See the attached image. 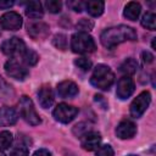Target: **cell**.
Instances as JSON below:
<instances>
[{"instance_id": "obj_1", "label": "cell", "mask_w": 156, "mask_h": 156, "mask_svg": "<svg viewBox=\"0 0 156 156\" xmlns=\"http://www.w3.org/2000/svg\"><path fill=\"white\" fill-rule=\"evenodd\" d=\"M135 39H136V32L134 30V28L124 24L110 27L105 29L100 35L101 44L107 49H113L121 43L128 40H135Z\"/></svg>"}, {"instance_id": "obj_2", "label": "cell", "mask_w": 156, "mask_h": 156, "mask_svg": "<svg viewBox=\"0 0 156 156\" xmlns=\"http://www.w3.org/2000/svg\"><path fill=\"white\" fill-rule=\"evenodd\" d=\"M115 82V74L112 69L106 65H98L90 77V84L100 90H108Z\"/></svg>"}, {"instance_id": "obj_3", "label": "cell", "mask_w": 156, "mask_h": 156, "mask_svg": "<svg viewBox=\"0 0 156 156\" xmlns=\"http://www.w3.org/2000/svg\"><path fill=\"white\" fill-rule=\"evenodd\" d=\"M71 49L76 54H89L95 51L96 44L90 34L77 32L71 38Z\"/></svg>"}, {"instance_id": "obj_4", "label": "cell", "mask_w": 156, "mask_h": 156, "mask_svg": "<svg viewBox=\"0 0 156 156\" xmlns=\"http://www.w3.org/2000/svg\"><path fill=\"white\" fill-rule=\"evenodd\" d=\"M18 106H20V115L21 117L30 126H39L41 123V118L39 117L34 105H33V101L23 95L21 96L20 99V102H18Z\"/></svg>"}, {"instance_id": "obj_5", "label": "cell", "mask_w": 156, "mask_h": 156, "mask_svg": "<svg viewBox=\"0 0 156 156\" xmlns=\"http://www.w3.org/2000/svg\"><path fill=\"white\" fill-rule=\"evenodd\" d=\"M26 49L27 48H26L24 41L17 37L6 39L0 45V50L2 51V54L10 56L11 58H17V56H22Z\"/></svg>"}, {"instance_id": "obj_6", "label": "cell", "mask_w": 156, "mask_h": 156, "mask_svg": "<svg viewBox=\"0 0 156 156\" xmlns=\"http://www.w3.org/2000/svg\"><path fill=\"white\" fill-rule=\"evenodd\" d=\"M4 68H5V72L9 77L17 79V80H24L29 74L27 66L23 63V61H20L18 58L7 60L5 62Z\"/></svg>"}, {"instance_id": "obj_7", "label": "cell", "mask_w": 156, "mask_h": 156, "mask_svg": "<svg viewBox=\"0 0 156 156\" xmlns=\"http://www.w3.org/2000/svg\"><path fill=\"white\" fill-rule=\"evenodd\" d=\"M150 102H151V94L146 90L141 91L130 104V107H129L130 116L134 118L141 117L144 112L146 111V108L149 107Z\"/></svg>"}, {"instance_id": "obj_8", "label": "cell", "mask_w": 156, "mask_h": 156, "mask_svg": "<svg viewBox=\"0 0 156 156\" xmlns=\"http://www.w3.org/2000/svg\"><path fill=\"white\" fill-rule=\"evenodd\" d=\"M78 115V108L72 106V105H68V104H58L54 111H52V116L54 118L60 122V123H63V124H67L69 122H72L76 116Z\"/></svg>"}, {"instance_id": "obj_9", "label": "cell", "mask_w": 156, "mask_h": 156, "mask_svg": "<svg viewBox=\"0 0 156 156\" xmlns=\"http://www.w3.org/2000/svg\"><path fill=\"white\" fill-rule=\"evenodd\" d=\"M23 24L22 17L15 11L6 12L0 18V26L5 30H18Z\"/></svg>"}, {"instance_id": "obj_10", "label": "cell", "mask_w": 156, "mask_h": 156, "mask_svg": "<svg viewBox=\"0 0 156 156\" xmlns=\"http://www.w3.org/2000/svg\"><path fill=\"white\" fill-rule=\"evenodd\" d=\"M134 89H135L134 80H133L130 77H128V76H123V77L119 78L118 82H117L116 95H117L118 99L126 100V99H128V98L134 93Z\"/></svg>"}, {"instance_id": "obj_11", "label": "cell", "mask_w": 156, "mask_h": 156, "mask_svg": "<svg viewBox=\"0 0 156 156\" xmlns=\"http://www.w3.org/2000/svg\"><path fill=\"white\" fill-rule=\"evenodd\" d=\"M27 33L29 34L30 38L39 40V39H45L49 33H50V28L46 23L44 22H30L27 24Z\"/></svg>"}, {"instance_id": "obj_12", "label": "cell", "mask_w": 156, "mask_h": 156, "mask_svg": "<svg viewBox=\"0 0 156 156\" xmlns=\"http://www.w3.org/2000/svg\"><path fill=\"white\" fill-rule=\"evenodd\" d=\"M56 91H57V95L62 99H72L79 93V89H78V85L74 82L62 80L61 83L57 84Z\"/></svg>"}, {"instance_id": "obj_13", "label": "cell", "mask_w": 156, "mask_h": 156, "mask_svg": "<svg viewBox=\"0 0 156 156\" xmlns=\"http://www.w3.org/2000/svg\"><path fill=\"white\" fill-rule=\"evenodd\" d=\"M100 143H101V135L100 133L94 130H90L89 133H87L84 136L80 138V146L87 151L96 150L100 146Z\"/></svg>"}, {"instance_id": "obj_14", "label": "cell", "mask_w": 156, "mask_h": 156, "mask_svg": "<svg viewBox=\"0 0 156 156\" xmlns=\"http://www.w3.org/2000/svg\"><path fill=\"white\" fill-rule=\"evenodd\" d=\"M135 133H136V126L128 119L119 122L116 128V135L119 139H130L135 135Z\"/></svg>"}, {"instance_id": "obj_15", "label": "cell", "mask_w": 156, "mask_h": 156, "mask_svg": "<svg viewBox=\"0 0 156 156\" xmlns=\"http://www.w3.org/2000/svg\"><path fill=\"white\" fill-rule=\"evenodd\" d=\"M18 115L11 106H2L0 108V127H9L17 122Z\"/></svg>"}, {"instance_id": "obj_16", "label": "cell", "mask_w": 156, "mask_h": 156, "mask_svg": "<svg viewBox=\"0 0 156 156\" xmlns=\"http://www.w3.org/2000/svg\"><path fill=\"white\" fill-rule=\"evenodd\" d=\"M54 93L50 85H43L38 91V100L43 108H49L54 104Z\"/></svg>"}, {"instance_id": "obj_17", "label": "cell", "mask_w": 156, "mask_h": 156, "mask_svg": "<svg viewBox=\"0 0 156 156\" xmlns=\"http://www.w3.org/2000/svg\"><path fill=\"white\" fill-rule=\"evenodd\" d=\"M24 13L27 17H29L30 20H39L43 17L44 11H43V6L39 1L34 0V1H28L26 4V9H24Z\"/></svg>"}, {"instance_id": "obj_18", "label": "cell", "mask_w": 156, "mask_h": 156, "mask_svg": "<svg viewBox=\"0 0 156 156\" xmlns=\"http://www.w3.org/2000/svg\"><path fill=\"white\" fill-rule=\"evenodd\" d=\"M141 12V6L139 2H135V1H130L128 2L126 6H124V10H123V16L129 20V21H136L139 15Z\"/></svg>"}, {"instance_id": "obj_19", "label": "cell", "mask_w": 156, "mask_h": 156, "mask_svg": "<svg viewBox=\"0 0 156 156\" xmlns=\"http://www.w3.org/2000/svg\"><path fill=\"white\" fill-rule=\"evenodd\" d=\"M84 7L88 11L89 15L93 17H99L102 15L104 9H105V2L104 1H98V0H89L84 2Z\"/></svg>"}, {"instance_id": "obj_20", "label": "cell", "mask_w": 156, "mask_h": 156, "mask_svg": "<svg viewBox=\"0 0 156 156\" xmlns=\"http://www.w3.org/2000/svg\"><path fill=\"white\" fill-rule=\"evenodd\" d=\"M138 68H139V65H138L136 60L133 58V57L126 58V60L121 63V66H119V71H121L122 73H124L126 76H128V77L132 76V74H135L136 71H138Z\"/></svg>"}, {"instance_id": "obj_21", "label": "cell", "mask_w": 156, "mask_h": 156, "mask_svg": "<svg viewBox=\"0 0 156 156\" xmlns=\"http://www.w3.org/2000/svg\"><path fill=\"white\" fill-rule=\"evenodd\" d=\"M38 60H39L38 54L32 49H26V51L22 55V61L26 66H34L37 65Z\"/></svg>"}, {"instance_id": "obj_22", "label": "cell", "mask_w": 156, "mask_h": 156, "mask_svg": "<svg viewBox=\"0 0 156 156\" xmlns=\"http://www.w3.org/2000/svg\"><path fill=\"white\" fill-rule=\"evenodd\" d=\"M141 26L146 29L155 30L156 29V16L152 12H146L141 18Z\"/></svg>"}, {"instance_id": "obj_23", "label": "cell", "mask_w": 156, "mask_h": 156, "mask_svg": "<svg viewBox=\"0 0 156 156\" xmlns=\"http://www.w3.org/2000/svg\"><path fill=\"white\" fill-rule=\"evenodd\" d=\"M13 141V136H12V133L9 132V130H4L0 133V150H6L11 146Z\"/></svg>"}, {"instance_id": "obj_24", "label": "cell", "mask_w": 156, "mask_h": 156, "mask_svg": "<svg viewBox=\"0 0 156 156\" xmlns=\"http://www.w3.org/2000/svg\"><path fill=\"white\" fill-rule=\"evenodd\" d=\"M13 94L15 93H13L12 87L9 83H6L0 76V99H9L13 96Z\"/></svg>"}, {"instance_id": "obj_25", "label": "cell", "mask_w": 156, "mask_h": 156, "mask_svg": "<svg viewBox=\"0 0 156 156\" xmlns=\"http://www.w3.org/2000/svg\"><path fill=\"white\" fill-rule=\"evenodd\" d=\"M91 129H90V126L88 124V123H84V122H82V123H78V124H76L74 127H73V134L77 136V138H82V136H84L87 133H89Z\"/></svg>"}, {"instance_id": "obj_26", "label": "cell", "mask_w": 156, "mask_h": 156, "mask_svg": "<svg viewBox=\"0 0 156 156\" xmlns=\"http://www.w3.org/2000/svg\"><path fill=\"white\" fill-rule=\"evenodd\" d=\"M76 27H77V29H78L79 32L88 33L89 30L93 29V27H94V22L90 21V20H87V18H82L80 21H78V23H77Z\"/></svg>"}, {"instance_id": "obj_27", "label": "cell", "mask_w": 156, "mask_h": 156, "mask_svg": "<svg viewBox=\"0 0 156 156\" xmlns=\"http://www.w3.org/2000/svg\"><path fill=\"white\" fill-rule=\"evenodd\" d=\"M52 44L57 49H60V50H66L67 49V38H66V35H63V34H56L54 37V39H52Z\"/></svg>"}, {"instance_id": "obj_28", "label": "cell", "mask_w": 156, "mask_h": 156, "mask_svg": "<svg viewBox=\"0 0 156 156\" xmlns=\"http://www.w3.org/2000/svg\"><path fill=\"white\" fill-rule=\"evenodd\" d=\"M74 65H76L79 69H82V71H84V72L89 71V69L91 68V66H93L91 61H90L89 58H87V57H79V58H76V60H74Z\"/></svg>"}, {"instance_id": "obj_29", "label": "cell", "mask_w": 156, "mask_h": 156, "mask_svg": "<svg viewBox=\"0 0 156 156\" xmlns=\"http://www.w3.org/2000/svg\"><path fill=\"white\" fill-rule=\"evenodd\" d=\"M95 156H115V151L111 145L105 144V145H100L96 149Z\"/></svg>"}, {"instance_id": "obj_30", "label": "cell", "mask_w": 156, "mask_h": 156, "mask_svg": "<svg viewBox=\"0 0 156 156\" xmlns=\"http://www.w3.org/2000/svg\"><path fill=\"white\" fill-rule=\"evenodd\" d=\"M45 7H46V10H49V12L57 13L62 9V2L57 1V0H49V1L45 2Z\"/></svg>"}, {"instance_id": "obj_31", "label": "cell", "mask_w": 156, "mask_h": 156, "mask_svg": "<svg viewBox=\"0 0 156 156\" xmlns=\"http://www.w3.org/2000/svg\"><path fill=\"white\" fill-rule=\"evenodd\" d=\"M10 156H29V152H28V149L27 147H24V146H17V147H15L10 152Z\"/></svg>"}, {"instance_id": "obj_32", "label": "cell", "mask_w": 156, "mask_h": 156, "mask_svg": "<svg viewBox=\"0 0 156 156\" xmlns=\"http://www.w3.org/2000/svg\"><path fill=\"white\" fill-rule=\"evenodd\" d=\"M67 6L69 9H72L73 11H76V12H80L83 10L84 2H82V1H68L67 2Z\"/></svg>"}, {"instance_id": "obj_33", "label": "cell", "mask_w": 156, "mask_h": 156, "mask_svg": "<svg viewBox=\"0 0 156 156\" xmlns=\"http://www.w3.org/2000/svg\"><path fill=\"white\" fill-rule=\"evenodd\" d=\"M141 60H143V62L145 65L146 63H151L154 61V55L150 51H143L141 52Z\"/></svg>"}, {"instance_id": "obj_34", "label": "cell", "mask_w": 156, "mask_h": 156, "mask_svg": "<svg viewBox=\"0 0 156 156\" xmlns=\"http://www.w3.org/2000/svg\"><path fill=\"white\" fill-rule=\"evenodd\" d=\"M33 156H52V155L48 149H39L33 154Z\"/></svg>"}, {"instance_id": "obj_35", "label": "cell", "mask_w": 156, "mask_h": 156, "mask_svg": "<svg viewBox=\"0 0 156 156\" xmlns=\"http://www.w3.org/2000/svg\"><path fill=\"white\" fill-rule=\"evenodd\" d=\"M13 4L15 2L12 0H0V9H10Z\"/></svg>"}, {"instance_id": "obj_36", "label": "cell", "mask_w": 156, "mask_h": 156, "mask_svg": "<svg viewBox=\"0 0 156 156\" xmlns=\"http://www.w3.org/2000/svg\"><path fill=\"white\" fill-rule=\"evenodd\" d=\"M94 98H95V101H96V102H99V104L102 105V108H107V102H106V100L104 99L102 95H98V94H96Z\"/></svg>"}, {"instance_id": "obj_37", "label": "cell", "mask_w": 156, "mask_h": 156, "mask_svg": "<svg viewBox=\"0 0 156 156\" xmlns=\"http://www.w3.org/2000/svg\"><path fill=\"white\" fill-rule=\"evenodd\" d=\"M0 156H6V155H5V154H4V152L0 150Z\"/></svg>"}, {"instance_id": "obj_38", "label": "cell", "mask_w": 156, "mask_h": 156, "mask_svg": "<svg viewBox=\"0 0 156 156\" xmlns=\"http://www.w3.org/2000/svg\"><path fill=\"white\" fill-rule=\"evenodd\" d=\"M128 156H136V155H128Z\"/></svg>"}]
</instances>
